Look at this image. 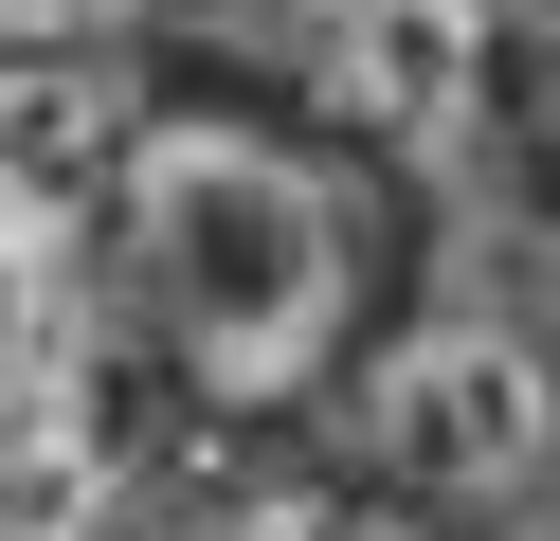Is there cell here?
I'll return each mask as SVG.
<instances>
[{"instance_id": "obj_1", "label": "cell", "mask_w": 560, "mask_h": 541, "mask_svg": "<svg viewBox=\"0 0 560 541\" xmlns=\"http://www.w3.org/2000/svg\"><path fill=\"white\" fill-rule=\"evenodd\" d=\"M127 271L199 397H307L362 289V235L254 127H127Z\"/></svg>"}, {"instance_id": "obj_2", "label": "cell", "mask_w": 560, "mask_h": 541, "mask_svg": "<svg viewBox=\"0 0 560 541\" xmlns=\"http://www.w3.org/2000/svg\"><path fill=\"white\" fill-rule=\"evenodd\" d=\"M362 451L398 487H434V505H524L560 469V397H542V361L506 325H416L380 361V397H362Z\"/></svg>"}, {"instance_id": "obj_3", "label": "cell", "mask_w": 560, "mask_h": 541, "mask_svg": "<svg viewBox=\"0 0 560 541\" xmlns=\"http://www.w3.org/2000/svg\"><path fill=\"white\" fill-rule=\"evenodd\" d=\"M488 19H506V0H343V19H326V72H343V108H380V127H452Z\"/></svg>"}, {"instance_id": "obj_4", "label": "cell", "mask_w": 560, "mask_h": 541, "mask_svg": "<svg viewBox=\"0 0 560 541\" xmlns=\"http://www.w3.org/2000/svg\"><path fill=\"white\" fill-rule=\"evenodd\" d=\"M235 541H362V524H326V505H254Z\"/></svg>"}]
</instances>
